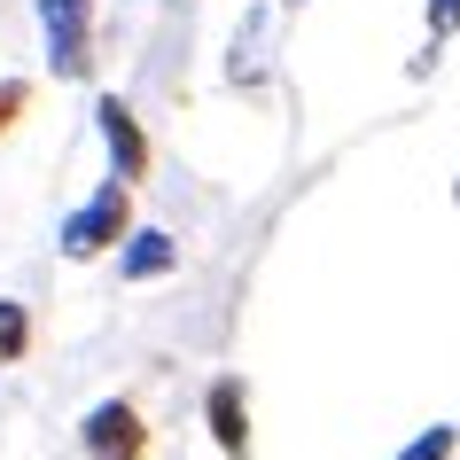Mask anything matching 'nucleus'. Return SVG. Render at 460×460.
<instances>
[{"instance_id": "nucleus-1", "label": "nucleus", "mask_w": 460, "mask_h": 460, "mask_svg": "<svg viewBox=\"0 0 460 460\" xmlns=\"http://www.w3.org/2000/svg\"><path fill=\"white\" fill-rule=\"evenodd\" d=\"M125 234H133V195H125L118 180H102V188L63 218V234H55V243H63L71 266H86V258H102V250H118Z\"/></svg>"}, {"instance_id": "nucleus-2", "label": "nucleus", "mask_w": 460, "mask_h": 460, "mask_svg": "<svg viewBox=\"0 0 460 460\" xmlns=\"http://www.w3.org/2000/svg\"><path fill=\"white\" fill-rule=\"evenodd\" d=\"M40 31H48L55 78H86L94 71V0H40Z\"/></svg>"}, {"instance_id": "nucleus-3", "label": "nucleus", "mask_w": 460, "mask_h": 460, "mask_svg": "<svg viewBox=\"0 0 460 460\" xmlns=\"http://www.w3.org/2000/svg\"><path fill=\"white\" fill-rule=\"evenodd\" d=\"M78 437H86V460H148V421L133 398H102L78 421Z\"/></svg>"}, {"instance_id": "nucleus-4", "label": "nucleus", "mask_w": 460, "mask_h": 460, "mask_svg": "<svg viewBox=\"0 0 460 460\" xmlns=\"http://www.w3.org/2000/svg\"><path fill=\"white\" fill-rule=\"evenodd\" d=\"M94 125H102V141H110V180L133 188V180L148 172V133H141V118H133L118 94H102V102H94Z\"/></svg>"}, {"instance_id": "nucleus-5", "label": "nucleus", "mask_w": 460, "mask_h": 460, "mask_svg": "<svg viewBox=\"0 0 460 460\" xmlns=\"http://www.w3.org/2000/svg\"><path fill=\"white\" fill-rule=\"evenodd\" d=\"M203 421H211V437H218V453H226V460H250V390L234 383V375H218V383H211Z\"/></svg>"}, {"instance_id": "nucleus-6", "label": "nucleus", "mask_w": 460, "mask_h": 460, "mask_svg": "<svg viewBox=\"0 0 460 460\" xmlns=\"http://www.w3.org/2000/svg\"><path fill=\"white\" fill-rule=\"evenodd\" d=\"M172 266H180V243H172L164 226H133V234H125V250H118L125 281H164Z\"/></svg>"}, {"instance_id": "nucleus-7", "label": "nucleus", "mask_w": 460, "mask_h": 460, "mask_svg": "<svg viewBox=\"0 0 460 460\" xmlns=\"http://www.w3.org/2000/svg\"><path fill=\"white\" fill-rule=\"evenodd\" d=\"M24 351H31V313L16 296H0V367H16Z\"/></svg>"}, {"instance_id": "nucleus-8", "label": "nucleus", "mask_w": 460, "mask_h": 460, "mask_svg": "<svg viewBox=\"0 0 460 460\" xmlns=\"http://www.w3.org/2000/svg\"><path fill=\"white\" fill-rule=\"evenodd\" d=\"M453 31H460V0H429V48L413 55V78H421V71H429V63H437V48H445Z\"/></svg>"}, {"instance_id": "nucleus-9", "label": "nucleus", "mask_w": 460, "mask_h": 460, "mask_svg": "<svg viewBox=\"0 0 460 460\" xmlns=\"http://www.w3.org/2000/svg\"><path fill=\"white\" fill-rule=\"evenodd\" d=\"M453 445H460V429H453V421H429V429L413 437V445H406L398 460H453Z\"/></svg>"}, {"instance_id": "nucleus-10", "label": "nucleus", "mask_w": 460, "mask_h": 460, "mask_svg": "<svg viewBox=\"0 0 460 460\" xmlns=\"http://www.w3.org/2000/svg\"><path fill=\"white\" fill-rule=\"evenodd\" d=\"M24 102H31V86H24V78H0V133L24 118Z\"/></svg>"}, {"instance_id": "nucleus-11", "label": "nucleus", "mask_w": 460, "mask_h": 460, "mask_svg": "<svg viewBox=\"0 0 460 460\" xmlns=\"http://www.w3.org/2000/svg\"><path fill=\"white\" fill-rule=\"evenodd\" d=\"M453 203H460V188H453Z\"/></svg>"}]
</instances>
